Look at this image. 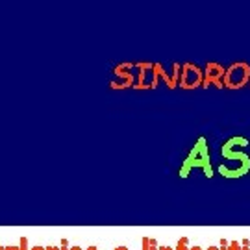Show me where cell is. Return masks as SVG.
<instances>
[{
    "label": "cell",
    "instance_id": "obj_1",
    "mask_svg": "<svg viewBox=\"0 0 250 250\" xmlns=\"http://www.w3.org/2000/svg\"><path fill=\"white\" fill-rule=\"evenodd\" d=\"M249 71L250 69L247 65H243V63L233 65V67H230L228 72H226L224 82L228 83V87H241L243 83H245V80H247V76H249Z\"/></svg>",
    "mask_w": 250,
    "mask_h": 250
},
{
    "label": "cell",
    "instance_id": "obj_2",
    "mask_svg": "<svg viewBox=\"0 0 250 250\" xmlns=\"http://www.w3.org/2000/svg\"><path fill=\"white\" fill-rule=\"evenodd\" d=\"M143 250H158L156 249V243L150 239H143Z\"/></svg>",
    "mask_w": 250,
    "mask_h": 250
},
{
    "label": "cell",
    "instance_id": "obj_3",
    "mask_svg": "<svg viewBox=\"0 0 250 250\" xmlns=\"http://www.w3.org/2000/svg\"><path fill=\"white\" fill-rule=\"evenodd\" d=\"M30 250H46V247H39V245H37V247H34V249H30Z\"/></svg>",
    "mask_w": 250,
    "mask_h": 250
},
{
    "label": "cell",
    "instance_id": "obj_4",
    "mask_svg": "<svg viewBox=\"0 0 250 250\" xmlns=\"http://www.w3.org/2000/svg\"><path fill=\"white\" fill-rule=\"evenodd\" d=\"M6 250H19V247H6Z\"/></svg>",
    "mask_w": 250,
    "mask_h": 250
},
{
    "label": "cell",
    "instance_id": "obj_5",
    "mask_svg": "<svg viewBox=\"0 0 250 250\" xmlns=\"http://www.w3.org/2000/svg\"><path fill=\"white\" fill-rule=\"evenodd\" d=\"M69 250H82V249H80V247H71Z\"/></svg>",
    "mask_w": 250,
    "mask_h": 250
},
{
    "label": "cell",
    "instance_id": "obj_6",
    "mask_svg": "<svg viewBox=\"0 0 250 250\" xmlns=\"http://www.w3.org/2000/svg\"><path fill=\"white\" fill-rule=\"evenodd\" d=\"M85 250H99L97 247H89V249H85Z\"/></svg>",
    "mask_w": 250,
    "mask_h": 250
},
{
    "label": "cell",
    "instance_id": "obj_7",
    "mask_svg": "<svg viewBox=\"0 0 250 250\" xmlns=\"http://www.w3.org/2000/svg\"><path fill=\"white\" fill-rule=\"evenodd\" d=\"M115 250H128L126 247H119V249H115Z\"/></svg>",
    "mask_w": 250,
    "mask_h": 250
},
{
    "label": "cell",
    "instance_id": "obj_8",
    "mask_svg": "<svg viewBox=\"0 0 250 250\" xmlns=\"http://www.w3.org/2000/svg\"><path fill=\"white\" fill-rule=\"evenodd\" d=\"M46 250H54V247H46Z\"/></svg>",
    "mask_w": 250,
    "mask_h": 250
},
{
    "label": "cell",
    "instance_id": "obj_9",
    "mask_svg": "<svg viewBox=\"0 0 250 250\" xmlns=\"http://www.w3.org/2000/svg\"><path fill=\"white\" fill-rule=\"evenodd\" d=\"M0 250H6V247H0Z\"/></svg>",
    "mask_w": 250,
    "mask_h": 250
},
{
    "label": "cell",
    "instance_id": "obj_10",
    "mask_svg": "<svg viewBox=\"0 0 250 250\" xmlns=\"http://www.w3.org/2000/svg\"><path fill=\"white\" fill-rule=\"evenodd\" d=\"M191 250H198V249H197V247H195V249H191Z\"/></svg>",
    "mask_w": 250,
    "mask_h": 250
}]
</instances>
